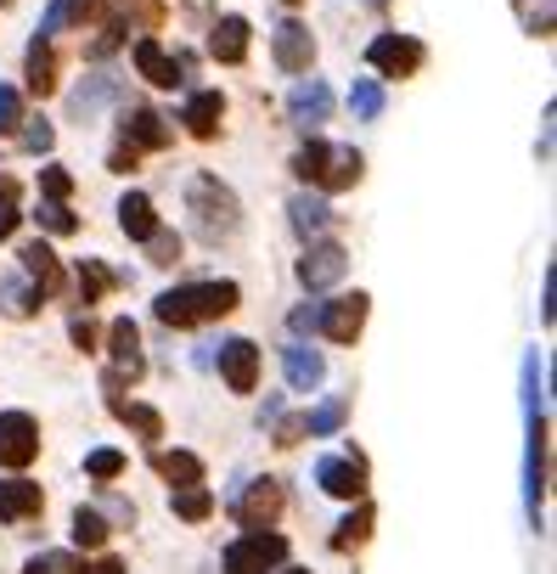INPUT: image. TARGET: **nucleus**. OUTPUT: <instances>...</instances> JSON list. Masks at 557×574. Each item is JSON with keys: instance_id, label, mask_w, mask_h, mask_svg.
Returning <instances> with one entry per match:
<instances>
[{"instance_id": "obj_1", "label": "nucleus", "mask_w": 557, "mask_h": 574, "mask_svg": "<svg viewBox=\"0 0 557 574\" xmlns=\"http://www.w3.org/2000/svg\"><path fill=\"white\" fill-rule=\"evenodd\" d=\"M237 282H191V288H170L158 293V321L163 327H198V321H214V316H232L237 310Z\"/></svg>"}, {"instance_id": "obj_2", "label": "nucleus", "mask_w": 557, "mask_h": 574, "mask_svg": "<svg viewBox=\"0 0 557 574\" xmlns=\"http://www.w3.org/2000/svg\"><path fill=\"white\" fill-rule=\"evenodd\" d=\"M293 169H299L305 181H315V186H326V192H338V186H349V181L360 175V152H355V147L310 142L299 158H293Z\"/></svg>"}, {"instance_id": "obj_3", "label": "nucleus", "mask_w": 557, "mask_h": 574, "mask_svg": "<svg viewBox=\"0 0 557 574\" xmlns=\"http://www.w3.org/2000/svg\"><path fill=\"white\" fill-rule=\"evenodd\" d=\"M287 558V540L271 535V529H248L243 540L225 547V574H265Z\"/></svg>"}, {"instance_id": "obj_4", "label": "nucleus", "mask_w": 557, "mask_h": 574, "mask_svg": "<svg viewBox=\"0 0 557 574\" xmlns=\"http://www.w3.org/2000/svg\"><path fill=\"white\" fill-rule=\"evenodd\" d=\"M186 197H191V215H198V231H203V236H220V231L237 225V197L225 192L220 181L198 175V181L186 186Z\"/></svg>"}, {"instance_id": "obj_5", "label": "nucleus", "mask_w": 557, "mask_h": 574, "mask_svg": "<svg viewBox=\"0 0 557 574\" xmlns=\"http://www.w3.org/2000/svg\"><path fill=\"white\" fill-rule=\"evenodd\" d=\"M40 456V423L28 412H0V467H28Z\"/></svg>"}, {"instance_id": "obj_6", "label": "nucleus", "mask_w": 557, "mask_h": 574, "mask_svg": "<svg viewBox=\"0 0 557 574\" xmlns=\"http://www.w3.org/2000/svg\"><path fill=\"white\" fill-rule=\"evenodd\" d=\"M367 62L388 80H406V74L422 68V40H411V34H377V40L367 46Z\"/></svg>"}, {"instance_id": "obj_7", "label": "nucleus", "mask_w": 557, "mask_h": 574, "mask_svg": "<svg viewBox=\"0 0 557 574\" xmlns=\"http://www.w3.org/2000/svg\"><path fill=\"white\" fill-rule=\"evenodd\" d=\"M315 327L333 338V344H355V332L367 327V293H344V298H333V304H321Z\"/></svg>"}, {"instance_id": "obj_8", "label": "nucleus", "mask_w": 557, "mask_h": 574, "mask_svg": "<svg viewBox=\"0 0 557 574\" xmlns=\"http://www.w3.org/2000/svg\"><path fill=\"white\" fill-rule=\"evenodd\" d=\"M232 513H237V524H243V529H271V524H276V513H282V485H276V479H253V485H248V496H243V501H232Z\"/></svg>"}, {"instance_id": "obj_9", "label": "nucleus", "mask_w": 557, "mask_h": 574, "mask_svg": "<svg viewBox=\"0 0 557 574\" xmlns=\"http://www.w3.org/2000/svg\"><path fill=\"white\" fill-rule=\"evenodd\" d=\"M315 479H321L326 496H344V501L367 496V467H360V456H321L315 462Z\"/></svg>"}, {"instance_id": "obj_10", "label": "nucleus", "mask_w": 557, "mask_h": 574, "mask_svg": "<svg viewBox=\"0 0 557 574\" xmlns=\"http://www.w3.org/2000/svg\"><path fill=\"white\" fill-rule=\"evenodd\" d=\"M108 355H113V371H108V389H119L124 378H141V338H136V321H113L108 332Z\"/></svg>"}, {"instance_id": "obj_11", "label": "nucleus", "mask_w": 557, "mask_h": 574, "mask_svg": "<svg viewBox=\"0 0 557 574\" xmlns=\"http://www.w3.org/2000/svg\"><path fill=\"white\" fill-rule=\"evenodd\" d=\"M344 265H349V254H344L338 243H310L305 259H299V282H305L310 293H321V288H333V282L344 277Z\"/></svg>"}, {"instance_id": "obj_12", "label": "nucleus", "mask_w": 557, "mask_h": 574, "mask_svg": "<svg viewBox=\"0 0 557 574\" xmlns=\"http://www.w3.org/2000/svg\"><path fill=\"white\" fill-rule=\"evenodd\" d=\"M220 378L232 383V394H253V383H259V350L248 344V338L220 344Z\"/></svg>"}, {"instance_id": "obj_13", "label": "nucleus", "mask_w": 557, "mask_h": 574, "mask_svg": "<svg viewBox=\"0 0 557 574\" xmlns=\"http://www.w3.org/2000/svg\"><path fill=\"white\" fill-rule=\"evenodd\" d=\"M310 57H315L310 28H305V23H282V28H276V62L287 68V74H305Z\"/></svg>"}, {"instance_id": "obj_14", "label": "nucleus", "mask_w": 557, "mask_h": 574, "mask_svg": "<svg viewBox=\"0 0 557 574\" xmlns=\"http://www.w3.org/2000/svg\"><path fill=\"white\" fill-rule=\"evenodd\" d=\"M119 130H124L129 147H170V124H163L152 108H129V113L119 119Z\"/></svg>"}, {"instance_id": "obj_15", "label": "nucleus", "mask_w": 557, "mask_h": 574, "mask_svg": "<svg viewBox=\"0 0 557 574\" xmlns=\"http://www.w3.org/2000/svg\"><path fill=\"white\" fill-rule=\"evenodd\" d=\"M40 506H46L40 485H28V479H7V485H0V518H7V524H23V518H35Z\"/></svg>"}, {"instance_id": "obj_16", "label": "nucleus", "mask_w": 557, "mask_h": 574, "mask_svg": "<svg viewBox=\"0 0 557 574\" xmlns=\"http://www.w3.org/2000/svg\"><path fill=\"white\" fill-rule=\"evenodd\" d=\"M136 68H141L152 85H163V90H175V85L186 80V68H181L175 57H163L158 40H136Z\"/></svg>"}, {"instance_id": "obj_17", "label": "nucleus", "mask_w": 557, "mask_h": 574, "mask_svg": "<svg viewBox=\"0 0 557 574\" xmlns=\"http://www.w3.org/2000/svg\"><path fill=\"white\" fill-rule=\"evenodd\" d=\"M326 108H333V96H326L321 80H299V85H293V119H299V124H321Z\"/></svg>"}, {"instance_id": "obj_18", "label": "nucleus", "mask_w": 557, "mask_h": 574, "mask_svg": "<svg viewBox=\"0 0 557 574\" xmlns=\"http://www.w3.org/2000/svg\"><path fill=\"white\" fill-rule=\"evenodd\" d=\"M209 51H214L220 62H243V57H248V23H243V17H220Z\"/></svg>"}, {"instance_id": "obj_19", "label": "nucleus", "mask_w": 557, "mask_h": 574, "mask_svg": "<svg viewBox=\"0 0 557 574\" xmlns=\"http://www.w3.org/2000/svg\"><path fill=\"white\" fill-rule=\"evenodd\" d=\"M220 113H225L220 90H198V96L186 101V119H181V124H186L191 135H214V130H220Z\"/></svg>"}, {"instance_id": "obj_20", "label": "nucleus", "mask_w": 557, "mask_h": 574, "mask_svg": "<svg viewBox=\"0 0 557 574\" xmlns=\"http://www.w3.org/2000/svg\"><path fill=\"white\" fill-rule=\"evenodd\" d=\"M541 490H546V423L530 412V513L541 506Z\"/></svg>"}, {"instance_id": "obj_21", "label": "nucleus", "mask_w": 557, "mask_h": 574, "mask_svg": "<svg viewBox=\"0 0 557 574\" xmlns=\"http://www.w3.org/2000/svg\"><path fill=\"white\" fill-rule=\"evenodd\" d=\"M119 225L136 236V243H147V236L158 231V215H152V203L141 197V192H129L124 203H119Z\"/></svg>"}, {"instance_id": "obj_22", "label": "nucleus", "mask_w": 557, "mask_h": 574, "mask_svg": "<svg viewBox=\"0 0 557 574\" xmlns=\"http://www.w3.org/2000/svg\"><path fill=\"white\" fill-rule=\"evenodd\" d=\"M17 259H23V270H28V282H40V293L62 282V270H57V254H51L46 243H23V254H17Z\"/></svg>"}, {"instance_id": "obj_23", "label": "nucleus", "mask_w": 557, "mask_h": 574, "mask_svg": "<svg viewBox=\"0 0 557 574\" xmlns=\"http://www.w3.org/2000/svg\"><path fill=\"white\" fill-rule=\"evenodd\" d=\"M282 366H287V383L299 389V394H305V389H315V383H321V371H326V366H321V355H315V350H305V344H299V350H287V355H282Z\"/></svg>"}, {"instance_id": "obj_24", "label": "nucleus", "mask_w": 557, "mask_h": 574, "mask_svg": "<svg viewBox=\"0 0 557 574\" xmlns=\"http://www.w3.org/2000/svg\"><path fill=\"white\" fill-rule=\"evenodd\" d=\"M158 473L170 485H203V462L191 451H158Z\"/></svg>"}, {"instance_id": "obj_25", "label": "nucleus", "mask_w": 557, "mask_h": 574, "mask_svg": "<svg viewBox=\"0 0 557 574\" xmlns=\"http://www.w3.org/2000/svg\"><path fill=\"white\" fill-rule=\"evenodd\" d=\"M209 513H214V490H209V485H181V490H175V518L203 524Z\"/></svg>"}, {"instance_id": "obj_26", "label": "nucleus", "mask_w": 557, "mask_h": 574, "mask_svg": "<svg viewBox=\"0 0 557 574\" xmlns=\"http://www.w3.org/2000/svg\"><path fill=\"white\" fill-rule=\"evenodd\" d=\"M113 412H119L129 428H141L147 439H163V417L152 412V405H136V400H113Z\"/></svg>"}, {"instance_id": "obj_27", "label": "nucleus", "mask_w": 557, "mask_h": 574, "mask_svg": "<svg viewBox=\"0 0 557 574\" xmlns=\"http://www.w3.org/2000/svg\"><path fill=\"white\" fill-rule=\"evenodd\" d=\"M74 540H79L85 552L108 547V524H102V513H90V506H79V513H74Z\"/></svg>"}, {"instance_id": "obj_28", "label": "nucleus", "mask_w": 557, "mask_h": 574, "mask_svg": "<svg viewBox=\"0 0 557 574\" xmlns=\"http://www.w3.org/2000/svg\"><path fill=\"white\" fill-rule=\"evenodd\" d=\"M28 85H35L40 96L57 85V62H51V51H46V40H35V51H28Z\"/></svg>"}, {"instance_id": "obj_29", "label": "nucleus", "mask_w": 557, "mask_h": 574, "mask_svg": "<svg viewBox=\"0 0 557 574\" xmlns=\"http://www.w3.org/2000/svg\"><path fill=\"white\" fill-rule=\"evenodd\" d=\"M293 225H299L305 236H315V231L326 225V203H321V197H305V192H299V197H293Z\"/></svg>"}, {"instance_id": "obj_30", "label": "nucleus", "mask_w": 557, "mask_h": 574, "mask_svg": "<svg viewBox=\"0 0 557 574\" xmlns=\"http://www.w3.org/2000/svg\"><path fill=\"white\" fill-rule=\"evenodd\" d=\"M0 304H7L12 316H35L40 293H35V288H23V282H12V277H0Z\"/></svg>"}, {"instance_id": "obj_31", "label": "nucleus", "mask_w": 557, "mask_h": 574, "mask_svg": "<svg viewBox=\"0 0 557 574\" xmlns=\"http://www.w3.org/2000/svg\"><path fill=\"white\" fill-rule=\"evenodd\" d=\"M367 529H372V506H367V501H360V506H355V513H349V518L338 524V535H333V547H338V552H344V547H355V540H367Z\"/></svg>"}, {"instance_id": "obj_32", "label": "nucleus", "mask_w": 557, "mask_h": 574, "mask_svg": "<svg viewBox=\"0 0 557 574\" xmlns=\"http://www.w3.org/2000/svg\"><path fill=\"white\" fill-rule=\"evenodd\" d=\"M349 108H355V119H377V113H383V90H377V80H355Z\"/></svg>"}, {"instance_id": "obj_33", "label": "nucleus", "mask_w": 557, "mask_h": 574, "mask_svg": "<svg viewBox=\"0 0 557 574\" xmlns=\"http://www.w3.org/2000/svg\"><path fill=\"white\" fill-rule=\"evenodd\" d=\"M23 574H85V563L74 552H40V558H28Z\"/></svg>"}, {"instance_id": "obj_34", "label": "nucleus", "mask_w": 557, "mask_h": 574, "mask_svg": "<svg viewBox=\"0 0 557 574\" xmlns=\"http://www.w3.org/2000/svg\"><path fill=\"white\" fill-rule=\"evenodd\" d=\"M108 288H113V277H108V270L96 265V259H85V265H79V298H85V304H96Z\"/></svg>"}, {"instance_id": "obj_35", "label": "nucleus", "mask_w": 557, "mask_h": 574, "mask_svg": "<svg viewBox=\"0 0 557 574\" xmlns=\"http://www.w3.org/2000/svg\"><path fill=\"white\" fill-rule=\"evenodd\" d=\"M344 423V400H326V405H315V412L305 417V433H333Z\"/></svg>"}, {"instance_id": "obj_36", "label": "nucleus", "mask_w": 557, "mask_h": 574, "mask_svg": "<svg viewBox=\"0 0 557 574\" xmlns=\"http://www.w3.org/2000/svg\"><path fill=\"white\" fill-rule=\"evenodd\" d=\"M69 169H62V163H46L40 169V192H46V203H62V197H69Z\"/></svg>"}, {"instance_id": "obj_37", "label": "nucleus", "mask_w": 557, "mask_h": 574, "mask_svg": "<svg viewBox=\"0 0 557 574\" xmlns=\"http://www.w3.org/2000/svg\"><path fill=\"white\" fill-rule=\"evenodd\" d=\"M85 473H90V479H119V473H124V456H119V451H90V456H85Z\"/></svg>"}, {"instance_id": "obj_38", "label": "nucleus", "mask_w": 557, "mask_h": 574, "mask_svg": "<svg viewBox=\"0 0 557 574\" xmlns=\"http://www.w3.org/2000/svg\"><path fill=\"white\" fill-rule=\"evenodd\" d=\"M17 124H23V101L12 85H0V135H12Z\"/></svg>"}, {"instance_id": "obj_39", "label": "nucleus", "mask_w": 557, "mask_h": 574, "mask_svg": "<svg viewBox=\"0 0 557 574\" xmlns=\"http://www.w3.org/2000/svg\"><path fill=\"white\" fill-rule=\"evenodd\" d=\"M40 225L57 231V236H69V231H74V215L62 209V203H40Z\"/></svg>"}, {"instance_id": "obj_40", "label": "nucleus", "mask_w": 557, "mask_h": 574, "mask_svg": "<svg viewBox=\"0 0 557 574\" xmlns=\"http://www.w3.org/2000/svg\"><path fill=\"white\" fill-rule=\"evenodd\" d=\"M23 147H28V152H46V147H51V124L40 119L35 130H28V135H23Z\"/></svg>"}, {"instance_id": "obj_41", "label": "nucleus", "mask_w": 557, "mask_h": 574, "mask_svg": "<svg viewBox=\"0 0 557 574\" xmlns=\"http://www.w3.org/2000/svg\"><path fill=\"white\" fill-rule=\"evenodd\" d=\"M299 439H305V417H287L276 428V445H299Z\"/></svg>"}, {"instance_id": "obj_42", "label": "nucleus", "mask_w": 557, "mask_h": 574, "mask_svg": "<svg viewBox=\"0 0 557 574\" xmlns=\"http://www.w3.org/2000/svg\"><path fill=\"white\" fill-rule=\"evenodd\" d=\"M315 316H321V304H310V310H293V332H310Z\"/></svg>"}, {"instance_id": "obj_43", "label": "nucleus", "mask_w": 557, "mask_h": 574, "mask_svg": "<svg viewBox=\"0 0 557 574\" xmlns=\"http://www.w3.org/2000/svg\"><path fill=\"white\" fill-rule=\"evenodd\" d=\"M85 574H124V563H119V558H96Z\"/></svg>"}, {"instance_id": "obj_44", "label": "nucleus", "mask_w": 557, "mask_h": 574, "mask_svg": "<svg viewBox=\"0 0 557 574\" xmlns=\"http://www.w3.org/2000/svg\"><path fill=\"white\" fill-rule=\"evenodd\" d=\"M12 225H17V209L12 203H0V236H12Z\"/></svg>"}, {"instance_id": "obj_45", "label": "nucleus", "mask_w": 557, "mask_h": 574, "mask_svg": "<svg viewBox=\"0 0 557 574\" xmlns=\"http://www.w3.org/2000/svg\"><path fill=\"white\" fill-rule=\"evenodd\" d=\"M287 574H310V569H287Z\"/></svg>"}, {"instance_id": "obj_46", "label": "nucleus", "mask_w": 557, "mask_h": 574, "mask_svg": "<svg viewBox=\"0 0 557 574\" xmlns=\"http://www.w3.org/2000/svg\"><path fill=\"white\" fill-rule=\"evenodd\" d=\"M367 7H383V0H367Z\"/></svg>"}, {"instance_id": "obj_47", "label": "nucleus", "mask_w": 557, "mask_h": 574, "mask_svg": "<svg viewBox=\"0 0 557 574\" xmlns=\"http://www.w3.org/2000/svg\"><path fill=\"white\" fill-rule=\"evenodd\" d=\"M69 12H74V0H69Z\"/></svg>"}, {"instance_id": "obj_48", "label": "nucleus", "mask_w": 557, "mask_h": 574, "mask_svg": "<svg viewBox=\"0 0 557 574\" xmlns=\"http://www.w3.org/2000/svg\"><path fill=\"white\" fill-rule=\"evenodd\" d=\"M287 7H293V0H287Z\"/></svg>"}]
</instances>
